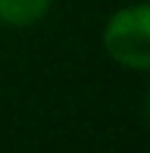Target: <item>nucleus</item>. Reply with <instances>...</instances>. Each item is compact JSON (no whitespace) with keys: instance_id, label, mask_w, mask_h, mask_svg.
<instances>
[{"instance_id":"f257e3e1","label":"nucleus","mask_w":150,"mask_h":153,"mask_svg":"<svg viewBox=\"0 0 150 153\" xmlns=\"http://www.w3.org/2000/svg\"><path fill=\"white\" fill-rule=\"evenodd\" d=\"M100 41L113 62L150 72V3H131L116 10L106 19Z\"/></svg>"},{"instance_id":"f03ea898","label":"nucleus","mask_w":150,"mask_h":153,"mask_svg":"<svg viewBox=\"0 0 150 153\" xmlns=\"http://www.w3.org/2000/svg\"><path fill=\"white\" fill-rule=\"evenodd\" d=\"M53 0H0V25L28 28L50 13Z\"/></svg>"},{"instance_id":"7ed1b4c3","label":"nucleus","mask_w":150,"mask_h":153,"mask_svg":"<svg viewBox=\"0 0 150 153\" xmlns=\"http://www.w3.org/2000/svg\"><path fill=\"white\" fill-rule=\"evenodd\" d=\"M144 113H147V125H150V91H147V103H144Z\"/></svg>"}]
</instances>
